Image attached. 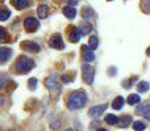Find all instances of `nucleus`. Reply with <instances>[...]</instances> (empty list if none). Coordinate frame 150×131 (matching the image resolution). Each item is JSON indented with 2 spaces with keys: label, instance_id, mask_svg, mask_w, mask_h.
I'll return each instance as SVG.
<instances>
[{
  "label": "nucleus",
  "instance_id": "nucleus-1",
  "mask_svg": "<svg viewBox=\"0 0 150 131\" xmlns=\"http://www.w3.org/2000/svg\"><path fill=\"white\" fill-rule=\"evenodd\" d=\"M87 102V96L84 92H73L67 100V108L70 110H78Z\"/></svg>",
  "mask_w": 150,
  "mask_h": 131
},
{
  "label": "nucleus",
  "instance_id": "nucleus-2",
  "mask_svg": "<svg viewBox=\"0 0 150 131\" xmlns=\"http://www.w3.org/2000/svg\"><path fill=\"white\" fill-rule=\"evenodd\" d=\"M34 67V62L28 57H20L15 63V68L18 74H28Z\"/></svg>",
  "mask_w": 150,
  "mask_h": 131
},
{
  "label": "nucleus",
  "instance_id": "nucleus-3",
  "mask_svg": "<svg viewBox=\"0 0 150 131\" xmlns=\"http://www.w3.org/2000/svg\"><path fill=\"white\" fill-rule=\"evenodd\" d=\"M45 85H46V88L49 89L50 96H52L53 98H55L61 93V85H59V83H58L57 79H54L53 76L52 77H47V79L45 80Z\"/></svg>",
  "mask_w": 150,
  "mask_h": 131
},
{
  "label": "nucleus",
  "instance_id": "nucleus-4",
  "mask_svg": "<svg viewBox=\"0 0 150 131\" xmlns=\"http://www.w3.org/2000/svg\"><path fill=\"white\" fill-rule=\"evenodd\" d=\"M93 68L88 64H83L82 66V76H83V80H84L87 84H92L93 81Z\"/></svg>",
  "mask_w": 150,
  "mask_h": 131
},
{
  "label": "nucleus",
  "instance_id": "nucleus-5",
  "mask_svg": "<svg viewBox=\"0 0 150 131\" xmlns=\"http://www.w3.org/2000/svg\"><path fill=\"white\" fill-rule=\"evenodd\" d=\"M24 26H25L26 32L33 33V32H36L37 29H38L40 22H38V20H36L34 17H28V18H25V21H24Z\"/></svg>",
  "mask_w": 150,
  "mask_h": 131
},
{
  "label": "nucleus",
  "instance_id": "nucleus-6",
  "mask_svg": "<svg viewBox=\"0 0 150 131\" xmlns=\"http://www.w3.org/2000/svg\"><path fill=\"white\" fill-rule=\"evenodd\" d=\"M49 45H50V47H53V49H58V50L65 49V43H63L62 37H61L59 34H54V36L50 38Z\"/></svg>",
  "mask_w": 150,
  "mask_h": 131
},
{
  "label": "nucleus",
  "instance_id": "nucleus-7",
  "mask_svg": "<svg viewBox=\"0 0 150 131\" xmlns=\"http://www.w3.org/2000/svg\"><path fill=\"white\" fill-rule=\"evenodd\" d=\"M21 47H23L24 50H26V51H29V53H38L40 50H41L40 45L36 43L34 41H24V42H21Z\"/></svg>",
  "mask_w": 150,
  "mask_h": 131
},
{
  "label": "nucleus",
  "instance_id": "nucleus-8",
  "mask_svg": "<svg viewBox=\"0 0 150 131\" xmlns=\"http://www.w3.org/2000/svg\"><path fill=\"white\" fill-rule=\"evenodd\" d=\"M82 57L86 63L92 62V60L95 59V54H93L92 50H91L90 46H87V45H83L82 46Z\"/></svg>",
  "mask_w": 150,
  "mask_h": 131
},
{
  "label": "nucleus",
  "instance_id": "nucleus-9",
  "mask_svg": "<svg viewBox=\"0 0 150 131\" xmlns=\"http://www.w3.org/2000/svg\"><path fill=\"white\" fill-rule=\"evenodd\" d=\"M80 32H79V29L78 28H75V26H73V28L69 30V39H70L73 43H76L80 39Z\"/></svg>",
  "mask_w": 150,
  "mask_h": 131
},
{
  "label": "nucleus",
  "instance_id": "nucleus-10",
  "mask_svg": "<svg viewBox=\"0 0 150 131\" xmlns=\"http://www.w3.org/2000/svg\"><path fill=\"white\" fill-rule=\"evenodd\" d=\"M12 57V50L9 47H0V63L7 62Z\"/></svg>",
  "mask_w": 150,
  "mask_h": 131
},
{
  "label": "nucleus",
  "instance_id": "nucleus-11",
  "mask_svg": "<svg viewBox=\"0 0 150 131\" xmlns=\"http://www.w3.org/2000/svg\"><path fill=\"white\" fill-rule=\"evenodd\" d=\"M107 109V104H103V105H98L93 106V108L90 109V116L91 117H98L100 114H103V111Z\"/></svg>",
  "mask_w": 150,
  "mask_h": 131
},
{
  "label": "nucleus",
  "instance_id": "nucleus-12",
  "mask_svg": "<svg viewBox=\"0 0 150 131\" xmlns=\"http://www.w3.org/2000/svg\"><path fill=\"white\" fill-rule=\"evenodd\" d=\"M11 1H12V4L15 5L18 11L25 9V8L29 7V1H28V0H11Z\"/></svg>",
  "mask_w": 150,
  "mask_h": 131
},
{
  "label": "nucleus",
  "instance_id": "nucleus-13",
  "mask_svg": "<svg viewBox=\"0 0 150 131\" xmlns=\"http://www.w3.org/2000/svg\"><path fill=\"white\" fill-rule=\"evenodd\" d=\"M63 15H65L67 18H74L75 16H76V9H75L74 7H71V5L65 7L63 8Z\"/></svg>",
  "mask_w": 150,
  "mask_h": 131
},
{
  "label": "nucleus",
  "instance_id": "nucleus-14",
  "mask_svg": "<svg viewBox=\"0 0 150 131\" xmlns=\"http://www.w3.org/2000/svg\"><path fill=\"white\" fill-rule=\"evenodd\" d=\"M122 105H124V98H122L121 96L116 97L113 100V102H112V108H113L115 110H120V109L122 108Z\"/></svg>",
  "mask_w": 150,
  "mask_h": 131
},
{
  "label": "nucleus",
  "instance_id": "nucleus-15",
  "mask_svg": "<svg viewBox=\"0 0 150 131\" xmlns=\"http://www.w3.org/2000/svg\"><path fill=\"white\" fill-rule=\"evenodd\" d=\"M91 30H92V26H91V24H88V22H82V24H80V26H79L80 34H88Z\"/></svg>",
  "mask_w": 150,
  "mask_h": 131
},
{
  "label": "nucleus",
  "instance_id": "nucleus-16",
  "mask_svg": "<svg viewBox=\"0 0 150 131\" xmlns=\"http://www.w3.org/2000/svg\"><path fill=\"white\" fill-rule=\"evenodd\" d=\"M37 13H38L40 18H46L47 17V5L41 4L38 8H37Z\"/></svg>",
  "mask_w": 150,
  "mask_h": 131
},
{
  "label": "nucleus",
  "instance_id": "nucleus-17",
  "mask_svg": "<svg viewBox=\"0 0 150 131\" xmlns=\"http://www.w3.org/2000/svg\"><path fill=\"white\" fill-rule=\"evenodd\" d=\"M104 121H105L108 125H117L119 123V118H117L116 116H113V114H107Z\"/></svg>",
  "mask_w": 150,
  "mask_h": 131
},
{
  "label": "nucleus",
  "instance_id": "nucleus-18",
  "mask_svg": "<svg viewBox=\"0 0 150 131\" xmlns=\"http://www.w3.org/2000/svg\"><path fill=\"white\" fill-rule=\"evenodd\" d=\"M88 43H90V49L91 50H96L98 49V45H99V39L96 36H91L90 37V41H88Z\"/></svg>",
  "mask_w": 150,
  "mask_h": 131
},
{
  "label": "nucleus",
  "instance_id": "nucleus-19",
  "mask_svg": "<svg viewBox=\"0 0 150 131\" xmlns=\"http://www.w3.org/2000/svg\"><path fill=\"white\" fill-rule=\"evenodd\" d=\"M145 123H144L142 121H134L133 122V129L136 131H144L145 130Z\"/></svg>",
  "mask_w": 150,
  "mask_h": 131
},
{
  "label": "nucleus",
  "instance_id": "nucleus-20",
  "mask_svg": "<svg viewBox=\"0 0 150 131\" xmlns=\"http://www.w3.org/2000/svg\"><path fill=\"white\" fill-rule=\"evenodd\" d=\"M140 96L138 95H130L129 97H128V104L129 105H134V104H138L140 102Z\"/></svg>",
  "mask_w": 150,
  "mask_h": 131
},
{
  "label": "nucleus",
  "instance_id": "nucleus-21",
  "mask_svg": "<svg viewBox=\"0 0 150 131\" xmlns=\"http://www.w3.org/2000/svg\"><path fill=\"white\" fill-rule=\"evenodd\" d=\"M130 121H132V117L130 116H125V117H122V122H119V126L120 127H128L129 126V123H130Z\"/></svg>",
  "mask_w": 150,
  "mask_h": 131
},
{
  "label": "nucleus",
  "instance_id": "nucleus-22",
  "mask_svg": "<svg viewBox=\"0 0 150 131\" xmlns=\"http://www.w3.org/2000/svg\"><path fill=\"white\" fill-rule=\"evenodd\" d=\"M137 89H138V92H148L149 90V83H146V81L138 83Z\"/></svg>",
  "mask_w": 150,
  "mask_h": 131
},
{
  "label": "nucleus",
  "instance_id": "nucleus-23",
  "mask_svg": "<svg viewBox=\"0 0 150 131\" xmlns=\"http://www.w3.org/2000/svg\"><path fill=\"white\" fill-rule=\"evenodd\" d=\"M141 9L145 13H150V0H142L141 1Z\"/></svg>",
  "mask_w": 150,
  "mask_h": 131
},
{
  "label": "nucleus",
  "instance_id": "nucleus-24",
  "mask_svg": "<svg viewBox=\"0 0 150 131\" xmlns=\"http://www.w3.org/2000/svg\"><path fill=\"white\" fill-rule=\"evenodd\" d=\"M28 87H29V89H30V90L36 89V87H37V79H36V77H32V79H29Z\"/></svg>",
  "mask_w": 150,
  "mask_h": 131
},
{
  "label": "nucleus",
  "instance_id": "nucleus-25",
  "mask_svg": "<svg viewBox=\"0 0 150 131\" xmlns=\"http://www.w3.org/2000/svg\"><path fill=\"white\" fill-rule=\"evenodd\" d=\"M142 114L148 121H150V105H144V110H142Z\"/></svg>",
  "mask_w": 150,
  "mask_h": 131
},
{
  "label": "nucleus",
  "instance_id": "nucleus-26",
  "mask_svg": "<svg viewBox=\"0 0 150 131\" xmlns=\"http://www.w3.org/2000/svg\"><path fill=\"white\" fill-rule=\"evenodd\" d=\"M11 16V12L8 9H5V11H0V21H4V20H7L8 17Z\"/></svg>",
  "mask_w": 150,
  "mask_h": 131
},
{
  "label": "nucleus",
  "instance_id": "nucleus-27",
  "mask_svg": "<svg viewBox=\"0 0 150 131\" xmlns=\"http://www.w3.org/2000/svg\"><path fill=\"white\" fill-rule=\"evenodd\" d=\"M82 15H83V17L84 18H88V17H91L92 16V9L91 8H83V11H82Z\"/></svg>",
  "mask_w": 150,
  "mask_h": 131
},
{
  "label": "nucleus",
  "instance_id": "nucleus-28",
  "mask_svg": "<svg viewBox=\"0 0 150 131\" xmlns=\"http://www.w3.org/2000/svg\"><path fill=\"white\" fill-rule=\"evenodd\" d=\"M8 81V77L5 75H0V87H4V84Z\"/></svg>",
  "mask_w": 150,
  "mask_h": 131
},
{
  "label": "nucleus",
  "instance_id": "nucleus-29",
  "mask_svg": "<svg viewBox=\"0 0 150 131\" xmlns=\"http://www.w3.org/2000/svg\"><path fill=\"white\" fill-rule=\"evenodd\" d=\"M5 36H7V30H5L4 28H1V26H0V41H3Z\"/></svg>",
  "mask_w": 150,
  "mask_h": 131
},
{
  "label": "nucleus",
  "instance_id": "nucleus-30",
  "mask_svg": "<svg viewBox=\"0 0 150 131\" xmlns=\"http://www.w3.org/2000/svg\"><path fill=\"white\" fill-rule=\"evenodd\" d=\"M59 126H61L59 122H55V123H53V125H52V129H58Z\"/></svg>",
  "mask_w": 150,
  "mask_h": 131
},
{
  "label": "nucleus",
  "instance_id": "nucleus-31",
  "mask_svg": "<svg viewBox=\"0 0 150 131\" xmlns=\"http://www.w3.org/2000/svg\"><path fill=\"white\" fill-rule=\"evenodd\" d=\"M108 74L111 75V76H112V75H116V69H115V68L112 69V68H111V69H109V71H108Z\"/></svg>",
  "mask_w": 150,
  "mask_h": 131
},
{
  "label": "nucleus",
  "instance_id": "nucleus-32",
  "mask_svg": "<svg viewBox=\"0 0 150 131\" xmlns=\"http://www.w3.org/2000/svg\"><path fill=\"white\" fill-rule=\"evenodd\" d=\"M69 3H70V5H75L78 3V0H69Z\"/></svg>",
  "mask_w": 150,
  "mask_h": 131
},
{
  "label": "nucleus",
  "instance_id": "nucleus-33",
  "mask_svg": "<svg viewBox=\"0 0 150 131\" xmlns=\"http://www.w3.org/2000/svg\"><path fill=\"white\" fill-rule=\"evenodd\" d=\"M146 55H148V57H150V47L148 49V51H146Z\"/></svg>",
  "mask_w": 150,
  "mask_h": 131
},
{
  "label": "nucleus",
  "instance_id": "nucleus-34",
  "mask_svg": "<svg viewBox=\"0 0 150 131\" xmlns=\"http://www.w3.org/2000/svg\"><path fill=\"white\" fill-rule=\"evenodd\" d=\"M96 131H107V130H105V129H98Z\"/></svg>",
  "mask_w": 150,
  "mask_h": 131
},
{
  "label": "nucleus",
  "instance_id": "nucleus-35",
  "mask_svg": "<svg viewBox=\"0 0 150 131\" xmlns=\"http://www.w3.org/2000/svg\"><path fill=\"white\" fill-rule=\"evenodd\" d=\"M65 131H74L73 129H67V130H65Z\"/></svg>",
  "mask_w": 150,
  "mask_h": 131
},
{
  "label": "nucleus",
  "instance_id": "nucleus-36",
  "mask_svg": "<svg viewBox=\"0 0 150 131\" xmlns=\"http://www.w3.org/2000/svg\"><path fill=\"white\" fill-rule=\"evenodd\" d=\"M108 1H111V0H108Z\"/></svg>",
  "mask_w": 150,
  "mask_h": 131
}]
</instances>
